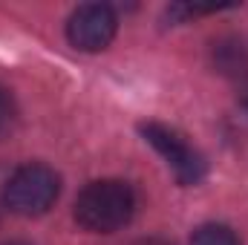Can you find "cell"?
Wrapping results in <instances>:
<instances>
[{
  "label": "cell",
  "instance_id": "1",
  "mask_svg": "<svg viewBox=\"0 0 248 245\" xmlns=\"http://www.w3.org/2000/svg\"><path fill=\"white\" fill-rule=\"evenodd\" d=\"M136 211L133 187L119 179L90 182L75 199V222L93 234H113L130 222Z\"/></svg>",
  "mask_w": 248,
  "mask_h": 245
},
{
  "label": "cell",
  "instance_id": "2",
  "mask_svg": "<svg viewBox=\"0 0 248 245\" xmlns=\"http://www.w3.org/2000/svg\"><path fill=\"white\" fill-rule=\"evenodd\" d=\"M61 193V179L46 165H23L17 168L3 187V202L17 216H41L46 214Z\"/></svg>",
  "mask_w": 248,
  "mask_h": 245
},
{
  "label": "cell",
  "instance_id": "3",
  "mask_svg": "<svg viewBox=\"0 0 248 245\" xmlns=\"http://www.w3.org/2000/svg\"><path fill=\"white\" fill-rule=\"evenodd\" d=\"M139 130H141L144 141L153 144L165 156V162L170 165V170L179 179V184H199L205 179L208 162H205V156L187 141L182 133H176L173 127L159 124V122H144Z\"/></svg>",
  "mask_w": 248,
  "mask_h": 245
},
{
  "label": "cell",
  "instance_id": "4",
  "mask_svg": "<svg viewBox=\"0 0 248 245\" xmlns=\"http://www.w3.org/2000/svg\"><path fill=\"white\" fill-rule=\"evenodd\" d=\"M119 17L107 3H84L69 15L66 38L81 52H101L116 38Z\"/></svg>",
  "mask_w": 248,
  "mask_h": 245
},
{
  "label": "cell",
  "instance_id": "5",
  "mask_svg": "<svg viewBox=\"0 0 248 245\" xmlns=\"http://www.w3.org/2000/svg\"><path fill=\"white\" fill-rule=\"evenodd\" d=\"M190 245H240V240H237V234H234L228 225L211 222V225H199V228L193 231Z\"/></svg>",
  "mask_w": 248,
  "mask_h": 245
},
{
  "label": "cell",
  "instance_id": "6",
  "mask_svg": "<svg viewBox=\"0 0 248 245\" xmlns=\"http://www.w3.org/2000/svg\"><path fill=\"white\" fill-rule=\"evenodd\" d=\"M0 245H32V243H23V240H9V243H0Z\"/></svg>",
  "mask_w": 248,
  "mask_h": 245
},
{
  "label": "cell",
  "instance_id": "7",
  "mask_svg": "<svg viewBox=\"0 0 248 245\" xmlns=\"http://www.w3.org/2000/svg\"><path fill=\"white\" fill-rule=\"evenodd\" d=\"M139 245H165V243H159V240H144V243H139Z\"/></svg>",
  "mask_w": 248,
  "mask_h": 245
}]
</instances>
